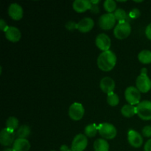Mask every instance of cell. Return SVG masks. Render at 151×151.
<instances>
[{
  "label": "cell",
  "instance_id": "obj_22",
  "mask_svg": "<svg viewBox=\"0 0 151 151\" xmlns=\"http://www.w3.org/2000/svg\"><path fill=\"white\" fill-rule=\"evenodd\" d=\"M30 134V128L27 125H23L20 126L16 132L18 138L27 139Z\"/></svg>",
  "mask_w": 151,
  "mask_h": 151
},
{
  "label": "cell",
  "instance_id": "obj_26",
  "mask_svg": "<svg viewBox=\"0 0 151 151\" xmlns=\"http://www.w3.org/2000/svg\"><path fill=\"white\" fill-rule=\"evenodd\" d=\"M107 103H109V106L114 107L116 106L119 103V98L116 94L114 92L110 93L107 96Z\"/></svg>",
  "mask_w": 151,
  "mask_h": 151
},
{
  "label": "cell",
  "instance_id": "obj_13",
  "mask_svg": "<svg viewBox=\"0 0 151 151\" xmlns=\"http://www.w3.org/2000/svg\"><path fill=\"white\" fill-rule=\"evenodd\" d=\"M8 14L13 20H20L23 17V8L20 4L17 3H13L8 7Z\"/></svg>",
  "mask_w": 151,
  "mask_h": 151
},
{
  "label": "cell",
  "instance_id": "obj_39",
  "mask_svg": "<svg viewBox=\"0 0 151 151\" xmlns=\"http://www.w3.org/2000/svg\"><path fill=\"white\" fill-rule=\"evenodd\" d=\"M142 0H141V1H136V0H135V1H134V2H142Z\"/></svg>",
  "mask_w": 151,
  "mask_h": 151
},
{
  "label": "cell",
  "instance_id": "obj_25",
  "mask_svg": "<svg viewBox=\"0 0 151 151\" xmlns=\"http://www.w3.org/2000/svg\"><path fill=\"white\" fill-rule=\"evenodd\" d=\"M104 8L109 13H113L116 10V3L114 0H106L104 1Z\"/></svg>",
  "mask_w": 151,
  "mask_h": 151
},
{
  "label": "cell",
  "instance_id": "obj_3",
  "mask_svg": "<svg viewBox=\"0 0 151 151\" xmlns=\"http://www.w3.org/2000/svg\"><path fill=\"white\" fill-rule=\"evenodd\" d=\"M131 32V26L127 21L120 22L114 29V36L118 39H125L128 38Z\"/></svg>",
  "mask_w": 151,
  "mask_h": 151
},
{
  "label": "cell",
  "instance_id": "obj_8",
  "mask_svg": "<svg viewBox=\"0 0 151 151\" xmlns=\"http://www.w3.org/2000/svg\"><path fill=\"white\" fill-rule=\"evenodd\" d=\"M16 141V134L14 131L4 128L0 132V143L2 146H10Z\"/></svg>",
  "mask_w": 151,
  "mask_h": 151
},
{
  "label": "cell",
  "instance_id": "obj_24",
  "mask_svg": "<svg viewBox=\"0 0 151 151\" xmlns=\"http://www.w3.org/2000/svg\"><path fill=\"white\" fill-rule=\"evenodd\" d=\"M6 128L10 130V131H14L16 130L19 126V120L15 116H10L6 121Z\"/></svg>",
  "mask_w": 151,
  "mask_h": 151
},
{
  "label": "cell",
  "instance_id": "obj_36",
  "mask_svg": "<svg viewBox=\"0 0 151 151\" xmlns=\"http://www.w3.org/2000/svg\"><path fill=\"white\" fill-rule=\"evenodd\" d=\"M140 75H147V69L146 68H142L141 69V74Z\"/></svg>",
  "mask_w": 151,
  "mask_h": 151
},
{
  "label": "cell",
  "instance_id": "obj_5",
  "mask_svg": "<svg viewBox=\"0 0 151 151\" xmlns=\"http://www.w3.org/2000/svg\"><path fill=\"white\" fill-rule=\"evenodd\" d=\"M125 100L130 105H138L141 100V92L137 87L129 86L125 89Z\"/></svg>",
  "mask_w": 151,
  "mask_h": 151
},
{
  "label": "cell",
  "instance_id": "obj_1",
  "mask_svg": "<svg viewBox=\"0 0 151 151\" xmlns=\"http://www.w3.org/2000/svg\"><path fill=\"white\" fill-rule=\"evenodd\" d=\"M116 63V56L114 52L109 50L102 52L97 58V66L103 72H109L114 68Z\"/></svg>",
  "mask_w": 151,
  "mask_h": 151
},
{
  "label": "cell",
  "instance_id": "obj_41",
  "mask_svg": "<svg viewBox=\"0 0 151 151\" xmlns=\"http://www.w3.org/2000/svg\"><path fill=\"white\" fill-rule=\"evenodd\" d=\"M71 151H72V150H71Z\"/></svg>",
  "mask_w": 151,
  "mask_h": 151
},
{
  "label": "cell",
  "instance_id": "obj_37",
  "mask_svg": "<svg viewBox=\"0 0 151 151\" xmlns=\"http://www.w3.org/2000/svg\"><path fill=\"white\" fill-rule=\"evenodd\" d=\"M91 1V3L92 4H97L99 2H100V1H98V0H97V1Z\"/></svg>",
  "mask_w": 151,
  "mask_h": 151
},
{
  "label": "cell",
  "instance_id": "obj_18",
  "mask_svg": "<svg viewBox=\"0 0 151 151\" xmlns=\"http://www.w3.org/2000/svg\"><path fill=\"white\" fill-rule=\"evenodd\" d=\"M30 143L27 139H16L13 145V149L15 151H29Z\"/></svg>",
  "mask_w": 151,
  "mask_h": 151
},
{
  "label": "cell",
  "instance_id": "obj_4",
  "mask_svg": "<svg viewBox=\"0 0 151 151\" xmlns=\"http://www.w3.org/2000/svg\"><path fill=\"white\" fill-rule=\"evenodd\" d=\"M98 132L103 138L106 139H112L117 134L116 128L112 124L104 122L98 125Z\"/></svg>",
  "mask_w": 151,
  "mask_h": 151
},
{
  "label": "cell",
  "instance_id": "obj_2",
  "mask_svg": "<svg viewBox=\"0 0 151 151\" xmlns=\"http://www.w3.org/2000/svg\"><path fill=\"white\" fill-rule=\"evenodd\" d=\"M137 114L140 119L143 120H151V101L150 100H143L140 102L137 106Z\"/></svg>",
  "mask_w": 151,
  "mask_h": 151
},
{
  "label": "cell",
  "instance_id": "obj_9",
  "mask_svg": "<svg viewBox=\"0 0 151 151\" xmlns=\"http://www.w3.org/2000/svg\"><path fill=\"white\" fill-rule=\"evenodd\" d=\"M88 145V139L86 136L82 134L76 135L72 143L71 150L72 151H83Z\"/></svg>",
  "mask_w": 151,
  "mask_h": 151
},
{
  "label": "cell",
  "instance_id": "obj_28",
  "mask_svg": "<svg viewBox=\"0 0 151 151\" xmlns=\"http://www.w3.org/2000/svg\"><path fill=\"white\" fill-rule=\"evenodd\" d=\"M140 10L137 8L133 9L132 10H131V12L129 13V18L131 19H137L140 16Z\"/></svg>",
  "mask_w": 151,
  "mask_h": 151
},
{
  "label": "cell",
  "instance_id": "obj_23",
  "mask_svg": "<svg viewBox=\"0 0 151 151\" xmlns=\"http://www.w3.org/2000/svg\"><path fill=\"white\" fill-rule=\"evenodd\" d=\"M98 132V125L94 123L88 125L85 128V134L88 137H94Z\"/></svg>",
  "mask_w": 151,
  "mask_h": 151
},
{
  "label": "cell",
  "instance_id": "obj_6",
  "mask_svg": "<svg viewBox=\"0 0 151 151\" xmlns=\"http://www.w3.org/2000/svg\"><path fill=\"white\" fill-rule=\"evenodd\" d=\"M116 18L114 13H105L100 16L99 19V25L104 30H109L114 27L116 24Z\"/></svg>",
  "mask_w": 151,
  "mask_h": 151
},
{
  "label": "cell",
  "instance_id": "obj_20",
  "mask_svg": "<svg viewBox=\"0 0 151 151\" xmlns=\"http://www.w3.org/2000/svg\"><path fill=\"white\" fill-rule=\"evenodd\" d=\"M121 113H122V114L125 117L131 118L137 114V109H136L135 106L128 104L125 105V106H124L122 108V109H121Z\"/></svg>",
  "mask_w": 151,
  "mask_h": 151
},
{
  "label": "cell",
  "instance_id": "obj_34",
  "mask_svg": "<svg viewBox=\"0 0 151 151\" xmlns=\"http://www.w3.org/2000/svg\"><path fill=\"white\" fill-rule=\"evenodd\" d=\"M90 10L94 13H98L99 11H100V9H99V7L97 4H92V7H91V8Z\"/></svg>",
  "mask_w": 151,
  "mask_h": 151
},
{
  "label": "cell",
  "instance_id": "obj_40",
  "mask_svg": "<svg viewBox=\"0 0 151 151\" xmlns=\"http://www.w3.org/2000/svg\"><path fill=\"white\" fill-rule=\"evenodd\" d=\"M52 151H55V150H52Z\"/></svg>",
  "mask_w": 151,
  "mask_h": 151
},
{
  "label": "cell",
  "instance_id": "obj_38",
  "mask_svg": "<svg viewBox=\"0 0 151 151\" xmlns=\"http://www.w3.org/2000/svg\"><path fill=\"white\" fill-rule=\"evenodd\" d=\"M3 151H15L13 148H5Z\"/></svg>",
  "mask_w": 151,
  "mask_h": 151
},
{
  "label": "cell",
  "instance_id": "obj_17",
  "mask_svg": "<svg viewBox=\"0 0 151 151\" xmlns=\"http://www.w3.org/2000/svg\"><path fill=\"white\" fill-rule=\"evenodd\" d=\"M72 6L76 12L83 13L87 10H90L92 7V4L88 0H75Z\"/></svg>",
  "mask_w": 151,
  "mask_h": 151
},
{
  "label": "cell",
  "instance_id": "obj_33",
  "mask_svg": "<svg viewBox=\"0 0 151 151\" xmlns=\"http://www.w3.org/2000/svg\"><path fill=\"white\" fill-rule=\"evenodd\" d=\"M145 151H151V139L147 142L144 147Z\"/></svg>",
  "mask_w": 151,
  "mask_h": 151
},
{
  "label": "cell",
  "instance_id": "obj_16",
  "mask_svg": "<svg viewBox=\"0 0 151 151\" xmlns=\"http://www.w3.org/2000/svg\"><path fill=\"white\" fill-rule=\"evenodd\" d=\"M4 33H5L6 38L13 43L19 41V40L21 39V37H22L20 30L16 27H9L8 29H7V31Z\"/></svg>",
  "mask_w": 151,
  "mask_h": 151
},
{
  "label": "cell",
  "instance_id": "obj_35",
  "mask_svg": "<svg viewBox=\"0 0 151 151\" xmlns=\"http://www.w3.org/2000/svg\"><path fill=\"white\" fill-rule=\"evenodd\" d=\"M60 151H71L72 150H70L69 147H68L67 145H63L60 146Z\"/></svg>",
  "mask_w": 151,
  "mask_h": 151
},
{
  "label": "cell",
  "instance_id": "obj_19",
  "mask_svg": "<svg viewBox=\"0 0 151 151\" xmlns=\"http://www.w3.org/2000/svg\"><path fill=\"white\" fill-rule=\"evenodd\" d=\"M94 151H109V145L104 139H98L94 143Z\"/></svg>",
  "mask_w": 151,
  "mask_h": 151
},
{
  "label": "cell",
  "instance_id": "obj_27",
  "mask_svg": "<svg viewBox=\"0 0 151 151\" xmlns=\"http://www.w3.org/2000/svg\"><path fill=\"white\" fill-rule=\"evenodd\" d=\"M114 16L115 18H116V21H119V22L126 21L127 18H128V15H127L125 10L122 8L116 9V11L114 12Z\"/></svg>",
  "mask_w": 151,
  "mask_h": 151
},
{
  "label": "cell",
  "instance_id": "obj_21",
  "mask_svg": "<svg viewBox=\"0 0 151 151\" xmlns=\"http://www.w3.org/2000/svg\"><path fill=\"white\" fill-rule=\"evenodd\" d=\"M138 59L143 64H149L151 63V51L144 50L138 55Z\"/></svg>",
  "mask_w": 151,
  "mask_h": 151
},
{
  "label": "cell",
  "instance_id": "obj_32",
  "mask_svg": "<svg viewBox=\"0 0 151 151\" xmlns=\"http://www.w3.org/2000/svg\"><path fill=\"white\" fill-rule=\"evenodd\" d=\"M145 35L147 38L151 41V23L149 24L145 29Z\"/></svg>",
  "mask_w": 151,
  "mask_h": 151
},
{
  "label": "cell",
  "instance_id": "obj_14",
  "mask_svg": "<svg viewBox=\"0 0 151 151\" xmlns=\"http://www.w3.org/2000/svg\"><path fill=\"white\" fill-rule=\"evenodd\" d=\"M100 86L103 92L109 94L114 92L115 88V82L110 77H105L100 81Z\"/></svg>",
  "mask_w": 151,
  "mask_h": 151
},
{
  "label": "cell",
  "instance_id": "obj_30",
  "mask_svg": "<svg viewBox=\"0 0 151 151\" xmlns=\"http://www.w3.org/2000/svg\"><path fill=\"white\" fill-rule=\"evenodd\" d=\"M9 27L7 25V23H6L4 19H1L0 20V29H1L2 32H5L7 31V29H8Z\"/></svg>",
  "mask_w": 151,
  "mask_h": 151
},
{
  "label": "cell",
  "instance_id": "obj_29",
  "mask_svg": "<svg viewBox=\"0 0 151 151\" xmlns=\"http://www.w3.org/2000/svg\"><path fill=\"white\" fill-rule=\"evenodd\" d=\"M142 135L145 137H151V126L146 125L142 129Z\"/></svg>",
  "mask_w": 151,
  "mask_h": 151
},
{
  "label": "cell",
  "instance_id": "obj_7",
  "mask_svg": "<svg viewBox=\"0 0 151 151\" xmlns=\"http://www.w3.org/2000/svg\"><path fill=\"white\" fill-rule=\"evenodd\" d=\"M85 109L81 103H75L70 106L69 109V116L75 121L81 120L84 116Z\"/></svg>",
  "mask_w": 151,
  "mask_h": 151
},
{
  "label": "cell",
  "instance_id": "obj_10",
  "mask_svg": "<svg viewBox=\"0 0 151 151\" xmlns=\"http://www.w3.org/2000/svg\"><path fill=\"white\" fill-rule=\"evenodd\" d=\"M136 86L142 93H147L151 89V80L147 75H140L137 77Z\"/></svg>",
  "mask_w": 151,
  "mask_h": 151
},
{
  "label": "cell",
  "instance_id": "obj_12",
  "mask_svg": "<svg viewBox=\"0 0 151 151\" xmlns=\"http://www.w3.org/2000/svg\"><path fill=\"white\" fill-rule=\"evenodd\" d=\"M128 141L132 147L139 148L143 143V138L141 134L134 130H130L128 133Z\"/></svg>",
  "mask_w": 151,
  "mask_h": 151
},
{
  "label": "cell",
  "instance_id": "obj_11",
  "mask_svg": "<svg viewBox=\"0 0 151 151\" xmlns=\"http://www.w3.org/2000/svg\"><path fill=\"white\" fill-rule=\"evenodd\" d=\"M95 43L97 47L103 52L109 51L111 45V38L105 33L99 34L96 38Z\"/></svg>",
  "mask_w": 151,
  "mask_h": 151
},
{
  "label": "cell",
  "instance_id": "obj_15",
  "mask_svg": "<svg viewBox=\"0 0 151 151\" xmlns=\"http://www.w3.org/2000/svg\"><path fill=\"white\" fill-rule=\"evenodd\" d=\"M94 25V20L91 18L86 17L77 24V29L81 32H88L93 29Z\"/></svg>",
  "mask_w": 151,
  "mask_h": 151
},
{
  "label": "cell",
  "instance_id": "obj_31",
  "mask_svg": "<svg viewBox=\"0 0 151 151\" xmlns=\"http://www.w3.org/2000/svg\"><path fill=\"white\" fill-rule=\"evenodd\" d=\"M66 27L69 30H73V29H77V24L73 22H69L66 23Z\"/></svg>",
  "mask_w": 151,
  "mask_h": 151
}]
</instances>
